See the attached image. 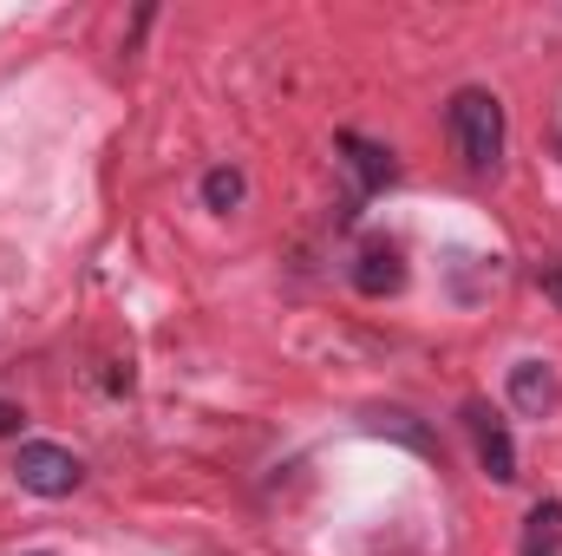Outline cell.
I'll return each instance as SVG.
<instances>
[{"instance_id": "obj_10", "label": "cell", "mask_w": 562, "mask_h": 556, "mask_svg": "<svg viewBox=\"0 0 562 556\" xmlns=\"http://www.w3.org/2000/svg\"><path fill=\"white\" fill-rule=\"evenodd\" d=\"M537 288H543V294L562 308V263H557V269H537Z\"/></svg>"}, {"instance_id": "obj_8", "label": "cell", "mask_w": 562, "mask_h": 556, "mask_svg": "<svg viewBox=\"0 0 562 556\" xmlns=\"http://www.w3.org/2000/svg\"><path fill=\"white\" fill-rule=\"evenodd\" d=\"M373 432H393V438H400V445H413L419 458H438V438H431L413 413H400V407H393V413H373Z\"/></svg>"}, {"instance_id": "obj_9", "label": "cell", "mask_w": 562, "mask_h": 556, "mask_svg": "<svg viewBox=\"0 0 562 556\" xmlns=\"http://www.w3.org/2000/svg\"><path fill=\"white\" fill-rule=\"evenodd\" d=\"M243 190H249V184H243V170H236V164H216V170L203 177V203H210V210H236V203H243Z\"/></svg>"}, {"instance_id": "obj_1", "label": "cell", "mask_w": 562, "mask_h": 556, "mask_svg": "<svg viewBox=\"0 0 562 556\" xmlns=\"http://www.w3.org/2000/svg\"><path fill=\"white\" fill-rule=\"evenodd\" d=\"M451 144H458V157H464V170H497L504 164V105H497V92H484V86H464L458 99H451Z\"/></svg>"}, {"instance_id": "obj_11", "label": "cell", "mask_w": 562, "mask_h": 556, "mask_svg": "<svg viewBox=\"0 0 562 556\" xmlns=\"http://www.w3.org/2000/svg\"><path fill=\"white\" fill-rule=\"evenodd\" d=\"M13 432H20V407H7V400H0V438H13Z\"/></svg>"}, {"instance_id": "obj_12", "label": "cell", "mask_w": 562, "mask_h": 556, "mask_svg": "<svg viewBox=\"0 0 562 556\" xmlns=\"http://www.w3.org/2000/svg\"><path fill=\"white\" fill-rule=\"evenodd\" d=\"M40 556H46V551H40Z\"/></svg>"}, {"instance_id": "obj_5", "label": "cell", "mask_w": 562, "mask_h": 556, "mask_svg": "<svg viewBox=\"0 0 562 556\" xmlns=\"http://www.w3.org/2000/svg\"><path fill=\"white\" fill-rule=\"evenodd\" d=\"M400 281H406V263H400L393 243H373V249L360 256V269H353V288H360V294H393Z\"/></svg>"}, {"instance_id": "obj_7", "label": "cell", "mask_w": 562, "mask_h": 556, "mask_svg": "<svg viewBox=\"0 0 562 556\" xmlns=\"http://www.w3.org/2000/svg\"><path fill=\"white\" fill-rule=\"evenodd\" d=\"M517 556H562V504L557 498L530 504V518H524V551Z\"/></svg>"}, {"instance_id": "obj_2", "label": "cell", "mask_w": 562, "mask_h": 556, "mask_svg": "<svg viewBox=\"0 0 562 556\" xmlns=\"http://www.w3.org/2000/svg\"><path fill=\"white\" fill-rule=\"evenodd\" d=\"M13 478H20V491H33V498H72L79 478H86V465H79L66 445H53V438H26V445L13 452Z\"/></svg>"}, {"instance_id": "obj_4", "label": "cell", "mask_w": 562, "mask_h": 556, "mask_svg": "<svg viewBox=\"0 0 562 556\" xmlns=\"http://www.w3.org/2000/svg\"><path fill=\"white\" fill-rule=\"evenodd\" d=\"M510 400H517V413L543 419L557 407V374H550V360H517L510 367Z\"/></svg>"}, {"instance_id": "obj_3", "label": "cell", "mask_w": 562, "mask_h": 556, "mask_svg": "<svg viewBox=\"0 0 562 556\" xmlns=\"http://www.w3.org/2000/svg\"><path fill=\"white\" fill-rule=\"evenodd\" d=\"M464 425H471V438H477V465H484V478H491V485H510V478H517V438H510V425L491 413L484 400L464 407Z\"/></svg>"}, {"instance_id": "obj_6", "label": "cell", "mask_w": 562, "mask_h": 556, "mask_svg": "<svg viewBox=\"0 0 562 556\" xmlns=\"http://www.w3.org/2000/svg\"><path fill=\"white\" fill-rule=\"evenodd\" d=\"M340 151H347V164H353V177H360V190H386L393 177H400V164H393V151H380V144L367 138H340Z\"/></svg>"}]
</instances>
